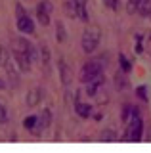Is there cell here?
<instances>
[{
  "label": "cell",
  "instance_id": "12",
  "mask_svg": "<svg viewBox=\"0 0 151 153\" xmlns=\"http://www.w3.org/2000/svg\"><path fill=\"white\" fill-rule=\"evenodd\" d=\"M77 17L81 21L88 23V10H86V0H77Z\"/></svg>",
  "mask_w": 151,
  "mask_h": 153
},
{
  "label": "cell",
  "instance_id": "14",
  "mask_svg": "<svg viewBox=\"0 0 151 153\" xmlns=\"http://www.w3.org/2000/svg\"><path fill=\"white\" fill-rule=\"evenodd\" d=\"M63 10L67 17H77V0H63Z\"/></svg>",
  "mask_w": 151,
  "mask_h": 153
},
{
  "label": "cell",
  "instance_id": "8",
  "mask_svg": "<svg viewBox=\"0 0 151 153\" xmlns=\"http://www.w3.org/2000/svg\"><path fill=\"white\" fill-rule=\"evenodd\" d=\"M17 29L25 35H33L35 33V23L29 16H23V17H17Z\"/></svg>",
  "mask_w": 151,
  "mask_h": 153
},
{
  "label": "cell",
  "instance_id": "10",
  "mask_svg": "<svg viewBox=\"0 0 151 153\" xmlns=\"http://www.w3.org/2000/svg\"><path fill=\"white\" fill-rule=\"evenodd\" d=\"M13 57H16V63L21 71H29L31 69V56L23 54V52H13Z\"/></svg>",
  "mask_w": 151,
  "mask_h": 153
},
{
  "label": "cell",
  "instance_id": "1",
  "mask_svg": "<svg viewBox=\"0 0 151 153\" xmlns=\"http://www.w3.org/2000/svg\"><path fill=\"white\" fill-rule=\"evenodd\" d=\"M100 40H101V31H100V27H98V25L88 27L86 31L82 33V40H81L82 50L86 52V54H92V52L96 50L98 46H100Z\"/></svg>",
  "mask_w": 151,
  "mask_h": 153
},
{
  "label": "cell",
  "instance_id": "17",
  "mask_svg": "<svg viewBox=\"0 0 151 153\" xmlns=\"http://www.w3.org/2000/svg\"><path fill=\"white\" fill-rule=\"evenodd\" d=\"M138 12H140L144 17H149V13H151V0H140Z\"/></svg>",
  "mask_w": 151,
  "mask_h": 153
},
{
  "label": "cell",
  "instance_id": "16",
  "mask_svg": "<svg viewBox=\"0 0 151 153\" xmlns=\"http://www.w3.org/2000/svg\"><path fill=\"white\" fill-rule=\"evenodd\" d=\"M38 124H40V128H48L50 124H52V113H50V109H42V115L38 117Z\"/></svg>",
  "mask_w": 151,
  "mask_h": 153
},
{
  "label": "cell",
  "instance_id": "19",
  "mask_svg": "<svg viewBox=\"0 0 151 153\" xmlns=\"http://www.w3.org/2000/svg\"><path fill=\"white\" fill-rule=\"evenodd\" d=\"M56 38H58V42H65V38H67L65 25H63L61 21H58V25H56Z\"/></svg>",
  "mask_w": 151,
  "mask_h": 153
},
{
  "label": "cell",
  "instance_id": "2",
  "mask_svg": "<svg viewBox=\"0 0 151 153\" xmlns=\"http://www.w3.org/2000/svg\"><path fill=\"white\" fill-rule=\"evenodd\" d=\"M103 67H105V65H103L98 57H96V59H90L88 63H84L82 69H81V82L86 84V82H90L92 79L100 76L103 73Z\"/></svg>",
  "mask_w": 151,
  "mask_h": 153
},
{
  "label": "cell",
  "instance_id": "32",
  "mask_svg": "<svg viewBox=\"0 0 151 153\" xmlns=\"http://www.w3.org/2000/svg\"><path fill=\"white\" fill-rule=\"evenodd\" d=\"M149 19H151V13H149Z\"/></svg>",
  "mask_w": 151,
  "mask_h": 153
},
{
  "label": "cell",
  "instance_id": "22",
  "mask_svg": "<svg viewBox=\"0 0 151 153\" xmlns=\"http://www.w3.org/2000/svg\"><path fill=\"white\" fill-rule=\"evenodd\" d=\"M138 4H140V0H126V12H128V16H134L138 12Z\"/></svg>",
  "mask_w": 151,
  "mask_h": 153
},
{
  "label": "cell",
  "instance_id": "26",
  "mask_svg": "<svg viewBox=\"0 0 151 153\" xmlns=\"http://www.w3.org/2000/svg\"><path fill=\"white\" fill-rule=\"evenodd\" d=\"M8 123V109L4 103H0V124H6Z\"/></svg>",
  "mask_w": 151,
  "mask_h": 153
},
{
  "label": "cell",
  "instance_id": "28",
  "mask_svg": "<svg viewBox=\"0 0 151 153\" xmlns=\"http://www.w3.org/2000/svg\"><path fill=\"white\" fill-rule=\"evenodd\" d=\"M145 90H147L145 86H138V88H136V94H138L141 100H147V94H145Z\"/></svg>",
  "mask_w": 151,
  "mask_h": 153
},
{
  "label": "cell",
  "instance_id": "20",
  "mask_svg": "<svg viewBox=\"0 0 151 153\" xmlns=\"http://www.w3.org/2000/svg\"><path fill=\"white\" fill-rule=\"evenodd\" d=\"M101 140L103 142H117V132L111 130V128H105L101 132Z\"/></svg>",
  "mask_w": 151,
  "mask_h": 153
},
{
  "label": "cell",
  "instance_id": "11",
  "mask_svg": "<svg viewBox=\"0 0 151 153\" xmlns=\"http://www.w3.org/2000/svg\"><path fill=\"white\" fill-rule=\"evenodd\" d=\"M75 111H77L78 117L88 119V117L92 115V105H88V103H81V102H75Z\"/></svg>",
  "mask_w": 151,
  "mask_h": 153
},
{
  "label": "cell",
  "instance_id": "24",
  "mask_svg": "<svg viewBox=\"0 0 151 153\" xmlns=\"http://www.w3.org/2000/svg\"><path fill=\"white\" fill-rule=\"evenodd\" d=\"M119 61H121V69L124 71V73H130V69H132V63L128 61V57H126L124 54H121V56H119Z\"/></svg>",
  "mask_w": 151,
  "mask_h": 153
},
{
  "label": "cell",
  "instance_id": "13",
  "mask_svg": "<svg viewBox=\"0 0 151 153\" xmlns=\"http://www.w3.org/2000/svg\"><path fill=\"white\" fill-rule=\"evenodd\" d=\"M38 57H40V63L44 67H48V63H50V50H48V44H44V42L38 46Z\"/></svg>",
  "mask_w": 151,
  "mask_h": 153
},
{
  "label": "cell",
  "instance_id": "3",
  "mask_svg": "<svg viewBox=\"0 0 151 153\" xmlns=\"http://www.w3.org/2000/svg\"><path fill=\"white\" fill-rule=\"evenodd\" d=\"M141 130H144V123H141L140 115L138 117H132L128 121V128H126V132H124V140H128V142L141 140Z\"/></svg>",
  "mask_w": 151,
  "mask_h": 153
},
{
  "label": "cell",
  "instance_id": "4",
  "mask_svg": "<svg viewBox=\"0 0 151 153\" xmlns=\"http://www.w3.org/2000/svg\"><path fill=\"white\" fill-rule=\"evenodd\" d=\"M52 10H54V6H52L50 0H42L38 6H36V19H38V23H40L42 27H46L50 23Z\"/></svg>",
  "mask_w": 151,
  "mask_h": 153
},
{
  "label": "cell",
  "instance_id": "21",
  "mask_svg": "<svg viewBox=\"0 0 151 153\" xmlns=\"http://www.w3.org/2000/svg\"><path fill=\"white\" fill-rule=\"evenodd\" d=\"M38 124V117H25V121H23V126L27 128V130H35V126Z\"/></svg>",
  "mask_w": 151,
  "mask_h": 153
},
{
  "label": "cell",
  "instance_id": "31",
  "mask_svg": "<svg viewBox=\"0 0 151 153\" xmlns=\"http://www.w3.org/2000/svg\"><path fill=\"white\" fill-rule=\"evenodd\" d=\"M2 88H6V82H4V80H0V90Z\"/></svg>",
  "mask_w": 151,
  "mask_h": 153
},
{
  "label": "cell",
  "instance_id": "15",
  "mask_svg": "<svg viewBox=\"0 0 151 153\" xmlns=\"http://www.w3.org/2000/svg\"><path fill=\"white\" fill-rule=\"evenodd\" d=\"M124 75H126L124 71H122V73L117 71V75H115V86L119 90H126V88H128V79H126Z\"/></svg>",
  "mask_w": 151,
  "mask_h": 153
},
{
  "label": "cell",
  "instance_id": "5",
  "mask_svg": "<svg viewBox=\"0 0 151 153\" xmlns=\"http://www.w3.org/2000/svg\"><path fill=\"white\" fill-rule=\"evenodd\" d=\"M58 67H59V76H61V84L63 86H69L71 80H73V69L67 65V61L63 57H59L58 61Z\"/></svg>",
  "mask_w": 151,
  "mask_h": 153
},
{
  "label": "cell",
  "instance_id": "7",
  "mask_svg": "<svg viewBox=\"0 0 151 153\" xmlns=\"http://www.w3.org/2000/svg\"><path fill=\"white\" fill-rule=\"evenodd\" d=\"M42 98H44V90H42V88H33L31 92H27L25 102H27L29 107H36V105L42 102Z\"/></svg>",
  "mask_w": 151,
  "mask_h": 153
},
{
  "label": "cell",
  "instance_id": "6",
  "mask_svg": "<svg viewBox=\"0 0 151 153\" xmlns=\"http://www.w3.org/2000/svg\"><path fill=\"white\" fill-rule=\"evenodd\" d=\"M31 48H33V44L27 40V38H21V36L12 38V50L13 52H23V54H29Z\"/></svg>",
  "mask_w": 151,
  "mask_h": 153
},
{
  "label": "cell",
  "instance_id": "29",
  "mask_svg": "<svg viewBox=\"0 0 151 153\" xmlns=\"http://www.w3.org/2000/svg\"><path fill=\"white\" fill-rule=\"evenodd\" d=\"M23 16H27V12L23 10L21 4H16V17H23Z\"/></svg>",
  "mask_w": 151,
  "mask_h": 153
},
{
  "label": "cell",
  "instance_id": "9",
  "mask_svg": "<svg viewBox=\"0 0 151 153\" xmlns=\"http://www.w3.org/2000/svg\"><path fill=\"white\" fill-rule=\"evenodd\" d=\"M101 75H103V73H101ZM101 75L96 76V79H92L90 82H86V92H84L86 96H96L98 92H100V86L105 82V79H103Z\"/></svg>",
  "mask_w": 151,
  "mask_h": 153
},
{
  "label": "cell",
  "instance_id": "30",
  "mask_svg": "<svg viewBox=\"0 0 151 153\" xmlns=\"http://www.w3.org/2000/svg\"><path fill=\"white\" fill-rule=\"evenodd\" d=\"M147 50L151 52V31H149V35H147Z\"/></svg>",
  "mask_w": 151,
  "mask_h": 153
},
{
  "label": "cell",
  "instance_id": "23",
  "mask_svg": "<svg viewBox=\"0 0 151 153\" xmlns=\"http://www.w3.org/2000/svg\"><path fill=\"white\" fill-rule=\"evenodd\" d=\"M4 69H6V71H8V75H10L12 79H13V84H17V73H16V67H13V61H12V59L8 61L6 65H4Z\"/></svg>",
  "mask_w": 151,
  "mask_h": 153
},
{
  "label": "cell",
  "instance_id": "25",
  "mask_svg": "<svg viewBox=\"0 0 151 153\" xmlns=\"http://www.w3.org/2000/svg\"><path fill=\"white\" fill-rule=\"evenodd\" d=\"M8 61H10V54H8L6 48L0 44V67H4V65L8 63Z\"/></svg>",
  "mask_w": 151,
  "mask_h": 153
},
{
  "label": "cell",
  "instance_id": "27",
  "mask_svg": "<svg viewBox=\"0 0 151 153\" xmlns=\"http://www.w3.org/2000/svg\"><path fill=\"white\" fill-rule=\"evenodd\" d=\"M103 4H105L109 10H113V12L119 10V0H103Z\"/></svg>",
  "mask_w": 151,
  "mask_h": 153
},
{
  "label": "cell",
  "instance_id": "18",
  "mask_svg": "<svg viewBox=\"0 0 151 153\" xmlns=\"http://www.w3.org/2000/svg\"><path fill=\"white\" fill-rule=\"evenodd\" d=\"M132 111H134V107H132V105H122V113H121V121L122 123H126L128 124V121L132 119Z\"/></svg>",
  "mask_w": 151,
  "mask_h": 153
}]
</instances>
